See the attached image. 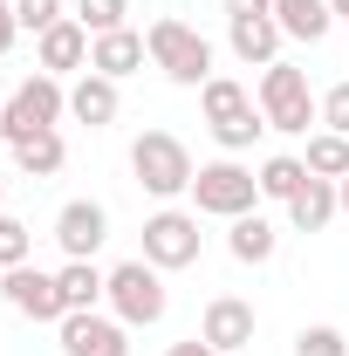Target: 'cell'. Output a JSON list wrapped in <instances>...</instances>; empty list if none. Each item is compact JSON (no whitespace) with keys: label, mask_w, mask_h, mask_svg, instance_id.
I'll return each mask as SVG.
<instances>
[{"label":"cell","mask_w":349,"mask_h":356,"mask_svg":"<svg viewBox=\"0 0 349 356\" xmlns=\"http://www.w3.org/2000/svg\"><path fill=\"white\" fill-rule=\"evenodd\" d=\"M144 55H151V42L131 35V28H117V35H96V42H89V69L110 76V83H124L131 69H144Z\"/></svg>","instance_id":"cell-13"},{"label":"cell","mask_w":349,"mask_h":356,"mask_svg":"<svg viewBox=\"0 0 349 356\" xmlns=\"http://www.w3.org/2000/svg\"><path fill=\"white\" fill-rule=\"evenodd\" d=\"M295 356H349V336L343 329H329V322H315L295 336Z\"/></svg>","instance_id":"cell-26"},{"label":"cell","mask_w":349,"mask_h":356,"mask_svg":"<svg viewBox=\"0 0 349 356\" xmlns=\"http://www.w3.org/2000/svg\"><path fill=\"white\" fill-rule=\"evenodd\" d=\"M28 254H35V233L0 213V274H7V267H28Z\"/></svg>","instance_id":"cell-25"},{"label":"cell","mask_w":349,"mask_h":356,"mask_svg":"<svg viewBox=\"0 0 349 356\" xmlns=\"http://www.w3.org/2000/svg\"><path fill=\"white\" fill-rule=\"evenodd\" d=\"M35 55H42V76L83 69V62H89V28H83V21H55L42 42H35Z\"/></svg>","instance_id":"cell-14"},{"label":"cell","mask_w":349,"mask_h":356,"mask_svg":"<svg viewBox=\"0 0 349 356\" xmlns=\"http://www.w3.org/2000/svg\"><path fill=\"white\" fill-rule=\"evenodd\" d=\"M131 172H137V185L151 192V199H178V192H192V151L178 144L172 131H144L131 144Z\"/></svg>","instance_id":"cell-1"},{"label":"cell","mask_w":349,"mask_h":356,"mask_svg":"<svg viewBox=\"0 0 349 356\" xmlns=\"http://www.w3.org/2000/svg\"><path fill=\"white\" fill-rule=\"evenodd\" d=\"M274 21H281V35H295V42H322L329 35V0H274Z\"/></svg>","instance_id":"cell-18"},{"label":"cell","mask_w":349,"mask_h":356,"mask_svg":"<svg viewBox=\"0 0 349 356\" xmlns=\"http://www.w3.org/2000/svg\"><path fill=\"white\" fill-rule=\"evenodd\" d=\"M329 14H349V0H329Z\"/></svg>","instance_id":"cell-33"},{"label":"cell","mask_w":349,"mask_h":356,"mask_svg":"<svg viewBox=\"0 0 349 356\" xmlns=\"http://www.w3.org/2000/svg\"><path fill=\"white\" fill-rule=\"evenodd\" d=\"M14 35H21V21H14V0H0V55L14 48Z\"/></svg>","instance_id":"cell-29"},{"label":"cell","mask_w":349,"mask_h":356,"mask_svg":"<svg viewBox=\"0 0 349 356\" xmlns=\"http://www.w3.org/2000/svg\"><path fill=\"white\" fill-rule=\"evenodd\" d=\"M308 178H315V172H308L302 158H267V165H261V199H281V206H288Z\"/></svg>","instance_id":"cell-23"},{"label":"cell","mask_w":349,"mask_h":356,"mask_svg":"<svg viewBox=\"0 0 349 356\" xmlns=\"http://www.w3.org/2000/svg\"><path fill=\"white\" fill-rule=\"evenodd\" d=\"M165 356H219V350H213V343H206V336H192V343H172V350H165Z\"/></svg>","instance_id":"cell-30"},{"label":"cell","mask_w":349,"mask_h":356,"mask_svg":"<svg viewBox=\"0 0 349 356\" xmlns=\"http://www.w3.org/2000/svg\"><path fill=\"white\" fill-rule=\"evenodd\" d=\"M199 103H206V124H213V137L226 151H247V144L267 131V117L254 110V96L233 83V76H213V83L199 89Z\"/></svg>","instance_id":"cell-4"},{"label":"cell","mask_w":349,"mask_h":356,"mask_svg":"<svg viewBox=\"0 0 349 356\" xmlns=\"http://www.w3.org/2000/svg\"><path fill=\"white\" fill-rule=\"evenodd\" d=\"M0 295L28 315V322H62V315H69L62 309V281L42 274V267H7V274H0Z\"/></svg>","instance_id":"cell-9"},{"label":"cell","mask_w":349,"mask_h":356,"mask_svg":"<svg viewBox=\"0 0 349 356\" xmlns=\"http://www.w3.org/2000/svg\"><path fill=\"white\" fill-rule=\"evenodd\" d=\"M226 14H274V0H226Z\"/></svg>","instance_id":"cell-31"},{"label":"cell","mask_w":349,"mask_h":356,"mask_svg":"<svg viewBox=\"0 0 349 356\" xmlns=\"http://www.w3.org/2000/svg\"><path fill=\"white\" fill-rule=\"evenodd\" d=\"M192 199H199V213L240 220V213H254V199H261V178L247 172V165H233V158H219V165H199V178H192Z\"/></svg>","instance_id":"cell-7"},{"label":"cell","mask_w":349,"mask_h":356,"mask_svg":"<svg viewBox=\"0 0 349 356\" xmlns=\"http://www.w3.org/2000/svg\"><path fill=\"white\" fill-rule=\"evenodd\" d=\"M0 199H7V178H0Z\"/></svg>","instance_id":"cell-34"},{"label":"cell","mask_w":349,"mask_h":356,"mask_svg":"<svg viewBox=\"0 0 349 356\" xmlns=\"http://www.w3.org/2000/svg\"><path fill=\"white\" fill-rule=\"evenodd\" d=\"M55 240H62L69 261H89V254L110 240V213H103L96 199H69V206L55 213Z\"/></svg>","instance_id":"cell-11"},{"label":"cell","mask_w":349,"mask_h":356,"mask_svg":"<svg viewBox=\"0 0 349 356\" xmlns=\"http://www.w3.org/2000/svg\"><path fill=\"white\" fill-rule=\"evenodd\" d=\"M336 206H343L336 199V178H308L302 192L288 199V220H295V233H322V226L336 220Z\"/></svg>","instance_id":"cell-17"},{"label":"cell","mask_w":349,"mask_h":356,"mask_svg":"<svg viewBox=\"0 0 349 356\" xmlns=\"http://www.w3.org/2000/svg\"><path fill=\"white\" fill-rule=\"evenodd\" d=\"M315 178H349V137L343 131H322V137H308V158H302Z\"/></svg>","instance_id":"cell-22"},{"label":"cell","mask_w":349,"mask_h":356,"mask_svg":"<svg viewBox=\"0 0 349 356\" xmlns=\"http://www.w3.org/2000/svg\"><path fill=\"white\" fill-rule=\"evenodd\" d=\"M261 117H267V131H288V137H302L308 124H315V96H308V76L295 69V62H267Z\"/></svg>","instance_id":"cell-6"},{"label":"cell","mask_w":349,"mask_h":356,"mask_svg":"<svg viewBox=\"0 0 349 356\" xmlns=\"http://www.w3.org/2000/svg\"><path fill=\"white\" fill-rule=\"evenodd\" d=\"M336 199H343V213H349V178H336Z\"/></svg>","instance_id":"cell-32"},{"label":"cell","mask_w":349,"mask_h":356,"mask_svg":"<svg viewBox=\"0 0 349 356\" xmlns=\"http://www.w3.org/2000/svg\"><path fill=\"white\" fill-rule=\"evenodd\" d=\"M226 42H233V55L240 62H274V48H281V21L274 14H233V28H226Z\"/></svg>","instance_id":"cell-15"},{"label":"cell","mask_w":349,"mask_h":356,"mask_svg":"<svg viewBox=\"0 0 349 356\" xmlns=\"http://www.w3.org/2000/svg\"><path fill=\"white\" fill-rule=\"evenodd\" d=\"M124 14H131L124 0H76V21H83L89 35H117V28H124Z\"/></svg>","instance_id":"cell-24"},{"label":"cell","mask_w":349,"mask_h":356,"mask_svg":"<svg viewBox=\"0 0 349 356\" xmlns=\"http://www.w3.org/2000/svg\"><path fill=\"white\" fill-rule=\"evenodd\" d=\"M226 247H233V261L261 267V261H274V247H281V233H274V226H267L261 213H240V220H233V240H226Z\"/></svg>","instance_id":"cell-20"},{"label":"cell","mask_w":349,"mask_h":356,"mask_svg":"<svg viewBox=\"0 0 349 356\" xmlns=\"http://www.w3.org/2000/svg\"><path fill=\"white\" fill-rule=\"evenodd\" d=\"M69 117H76V124H89V131H103V124H117V83L89 69L83 83L69 89Z\"/></svg>","instance_id":"cell-16"},{"label":"cell","mask_w":349,"mask_h":356,"mask_svg":"<svg viewBox=\"0 0 349 356\" xmlns=\"http://www.w3.org/2000/svg\"><path fill=\"white\" fill-rule=\"evenodd\" d=\"M144 261L151 267H192L199 261V220L192 213H151L144 220Z\"/></svg>","instance_id":"cell-8"},{"label":"cell","mask_w":349,"mask_h":356,"mask_svg":"<svg viewBox=\"0 0 349 356\" xmlns=\"http://www.w3.org/2000/svg\"><path fill=\"white\" fill-rule=\"evenodd\" d=\"M62 110H69L62 83H55V76H28V83L0 103V137H7V144H28V137L55 131V117H62Z\"/></svg>","instance_id":"cell-3"},{"label":"cell","mask_w":349,"mask_h":356,"mask_svg":"<svg viewBox=\"0 0 349 356\" xmlns=\"http://www.w3.org/2000/svg\"><path fill=\"white\" fill-rule=\"evenodd\" d=\"M144 42H151V62H158L172 83H185V89H206V83H213V48H206L199 28H185V21H158Z\"/></svg>","instance_id":"cell-2"},{"label":"cell","mask_w":349,"mask_h":356,"mask_svg":"<svg viewBox=\"0 0 349 356\" xmlns=\"http://www.w3.org/2000/svg\"><path fill=\"white\" fill-rule=\"evenodd\" d=\"M14 21L35 28V35H48V28L62 21V0H14Z\"/></svg>","instance_id":"cell-27"},{"label":"cell","mask_w":349,"mask_h":356,"mask_svg":"<svg viewBox=\"0 0 349 356\" xmlns=\"http://www.w3.org/2000/svg\"><path fill=\"white\" fill-rule=\"evenodd\" d=\"M165 267L151 261H124L117 274H110V309H117V322L124 329H151L158 315H165Z\"/></svg>","instance_id":"cell-5"},{"label":"cell","mask_w":349,"mask_h":356,"mask_svg":"<svg viewBox=\"0 0 349 356\" xmlns=\"http://www.w3.org/2000/svg\"><path fill=\"white\" fill-rule=\"evenodd\" d=\"M62 158H69V151H62V131H42V137H28V144H14V165L28 178H55Z\"/></svg>","instance_id":"cell-21"},{"label":"cell","mask_w":349,"mask_h":356,"mask_svg":"<svg viewBox=\"0 0 349 356\" xmlns=\"http://www.w3.org/2000/svg\"><path fill=\"white\" fill-rule=\"evenodd\" d=\"M55 281H62V309H69V315L96 309V302L110 295V274H96V267H89V261H69V267H62V274H55Z\"/></svg>","instance_id":"cell-19"},{"label":"cell","mask_w":349,"mask_h":356,"mask_svg":"<svg viewBox=\"0 0 349 356\" xmlns=\"http://www.w3.org/2000/svg\"><path fill=\"white\" fill-rule=\"evenodd\" d=\"M322 124L349 137V83H336V89H329V96H322Z\"/></svg>","instance_id":"cell-28"},{"label":"cell","mask_w":349,"mask_h":356,"mask_svg":"<svg viewBox=\"0 0 349 356\" xmlns=\"http://www.w3.org/2000/svg\"><path fill=\"white\" fill-rule=\"evenodd\" d=\"M62 356H131V336H124V322H110V315H62Z\"/></svg>","instance_id":"cell-10"},{"label":"cell","mask_w":349,"mask_h":356,"mask_svg":"<svg viewBox=\"0 0 349 356\" xmlns=\"http://www.w3.org/2000/svg\"><path fill=\"white\" fill-rule=\"evenodd\" d=\"M199 336H206L219 356H226V350H247V343H254V302H240V295L206 302V329H199Z\"/></svg>","instance_id":"cell-12"}]
</instances>
